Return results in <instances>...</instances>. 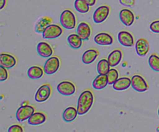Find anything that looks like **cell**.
Wrapping results in <instances>:
<instances>
[{"label": "cell", "instance_id": "cell-34", "mask_svg": "<svg viewBox=\"0 0 159 132\" xmlns=\"http://www.w3.org/2000/svg\"><path fill=\"white\" fill-rule=\"evenodd\" d=\"M84 1H85L89 6H93L96 4V0H84Z\"/></svg>", "mask_w": 159, "mask_h": 132}, {"label": "cell", "instance_id": "cell-13", "mask_svg": "<svg viewBox=\"0 0 159 132\" xmlns=\"http://www.w3.org/2000/svg\"><path fill=\"white\" fill-rule=\"evenodd\" d=\"M91 26L86 22H81L77 26V34L83 40H89L91 36Z\"/></svg>", "mask_w": 159, "mask_h": 132}, {"label": "cell", "instance_id": "cell-26", "mask_svg": "<svg viewBox=\"0 0 159 132\" xmlns=\"http://www.w3.org/2000/svg\"><path fill=\"white\" fill-rule=\"evenodd\" d=\"M110 65L108 60L106 58H102L99 60L97 65V71L100 75H107L110 70Z\"/></svg>", "mask_w": 159, "mask_h": 132}, {"label": "cell", "instance_id": "cell-28", "mask_svg": "<svg viewBox=\"0 0 159 132\" xmlns=\"http://www.w3.org/2000/svg\"><path fill=\"white\" fill-rule=\"evenodd\" d=\"M149 66L152 70L159 71V56L156 54H152L148 59Z\"/></svg>", "mask_w": 159, "mask_h": 132}, {"label": "cell", "instance_id": "cell-4", "mask_svg": "<svg viewBox=\"0 0 159 132\" xmlns=\"http://www.w3.org/2000/svg\"><path fill=\"white\" fill-rule=\"evenodd\" d=\"M35 112V108L32 105H22L20 108L17 110L16 113V117L19 122H23V121L28 120L33 113Z\"/></svg>", "mask_w": 159, "mask_h": 132}, {"label": "cell", "instance_id": "cell-11", "mask_svg": "<svg viewBox=\"0 0 159 132\" xmlns=\"http://www.w3.org/2000/svg\"><path fill=\"white\" fill-rule=\"evenodd\" d=\"M120 20L121 23L127 26H130L134 22V14L130 9H121L119 14Z\"/></svg>", "mask_w": 159, "mask_h": 132}, {"label": "cell", "instance_id": "cell-12", "mask_svg": "<svg viewBox=\"0 0 159 132\" xmlns=\"http://www.w3.org/2000/svg\"><path fill=\"white\" fill-rule=\"evenodd\" d=\"M95 42L99 45L108 46L113 43V37L107 32H101L96 34L94 38Z\"/></svg>", "mask_w": 159, "mask_h": 132}, {"label": "cell", "instance_id": "cell-33", "mask_svg": "<svg viewBox=\"0 0 159 132\" xmlns=\"http://www.w3.org/2000/svg\"><path fill=\"white\" fill-rule=\"evenodd\" d=\"M120 2L121 5L127 7H132L134 6L135 0H120Z\"/></svg>", "mask_w": 159, "mask_h": 132}, {"label": "cell", "instance_id": "cell-23", "mask_svg": "<svg viewBox=\"0 0 159 132\" xmlns=\"http://www.w3.org/2000/svg\"><path fill=\"white\" fill-rule=\"evenodd\" d=\"M44 69L40 65H33L29 68L27 71V75L31 79H39L43 75Z\"/></svg>", "mask_w": 159, "mask_h": 132}, {"label": "cell", "instance_id": "cell-20", "mask_svg": "<svg viewBox=\"0 0 159 132\" xmlns=\"http://www.w3.org/2000/svg\"><path fill=\"white\" fill-rule=\"evenodd\" d=\"M52 24V19L49 16H43L37 20L35 25V32L42 34L49 25Z\"/></svg>", "mask_w": 159, "mask_h": 132}, {"label": "cell", "instance_id": "cell-27", "mask_svg": "<svg viewBox=\"0 0 159 132\" xmlns=\"http://www.w3.org/2000/svg\"><path fill=\"white\" fill-rule=\"evenodd\" d=\"M74 6L76 10L81 13H86L89 11L90 6L84 0H75Z\"/></svg>", "mask_w": 159, "mask_h": 132}, {"label": "cell", "instance_id": "cell-25", "mask_svg": "<svg viewBox=\"0 0 159 132\" xmlns=\"http://www.w3.org/2000/svg\"><path fill=\"white\" fill-rule=\"evenodd\" d=\"M68 44L73 49H79L82 46V40L77 34H71L68 37Z\"/></svg>", "mask_w": 159, "mask_h": 132}, {"label": "cell", "instance_id": "cell-36", "mask_svg": "<svg viewBox=\"0 0 159 132\" xmlns=\"http://www.w3.org/2000/svg\"><path fill=\"white\" fill-rule=\"evenodd\" d=\"M158 116H159V108H158Z\"/></svg>", "mask_w": 159, "mask_h": 132}, {"label": "cell", "instance_id": "cell-32", "mask_svg": "<svg viewBox=\"0 0 159 132\" xmlns=\"http://www.w3.org/2000/svg\"><path fill=\"white\" fill-rule=\"evenodd\" d=\"M150 30L155 34H159V20H155L151 23Z\"/></svg>", "mask_w": 159, "mask_h": 132}, {"label": "cell", "instance_id": "cell-7", "mask_svg": "<svg viewBox=\"0 0 159 132\" xmlns=\"http://www.w3.org/2000/svg\"><path fill=\"white\" fill-rule=\"evenodd\" d=\"M110 10V7L108 6H106V5L98 7L93 13V18L94 23H98V24L103 23L108 18Z\"/></svg>", "mask_w": 159, "mask_h": 132}, {"label": "cell", "instance_id": "cell-17", "mask_svg": "<svg viewBox=\"0 0 159 132\" xmlns=\"http://www.w3.org/2000/svg\"><path fill=\"white\" fill-rule=\"evenodd\" d=\"M131 85V79L127 76L119 78L114 84L113 85V88L116 91H124L127 89Z\"/></svg>", "mask_w": 159, "mask_h": 132}, {"label": "cell", "instance_id": "cell-14", "mask_svg": "<svg viewBox=\"0 0 159 132\" xmlns=\"http://www.w3.org/2000/svg\"><path fill=\"white\" fill-rule=\"evenodd\" d=\"M135 49H136L137 54L139 56H145L148 53L150 50V45H149L148 41L144 37L139 38L136 42L135 44Z\"/></svg>", "mask_w": 159, "mask_h": 132}, {"label": "cell", "instance_id": "cell-35", "mask_svg": "<svg viewBox=\"0 0 159 132\" xmlns=\"http://www.w3.org/2000/svg\"><path fill=\"white\" fill-rule=\"evenodd\" d=\"M6 0H0V9H2L6 5Z\"/></svg>", "mask_w": 159, "mask_h": 132}, {"label": "cell", "instance_id": "cell-10", "mask_svg": "<svg viewBox=\"0 0 159 132\" xmlns=\"http://www.w3.org/2000/svg\"><path fill=\"white\" fill-rule=\"evenodd\" d=\"M118 40L124 47L130 48L134 44V38L131 33L127 30H122L118 34Z\"/></svg>", "mask_w": 159, "mask_h": 132}, {"label": "cell", "instance_id": "cell-31", "mask_svg": "<svg viewBox=\"0 0 159 132\" xmlns=\"http://www.w3.org/2000/svg\"><path fill=\"white\" fill-rule=\"evenodd\" d=\"M8 132H23V128L20 124H13L9 127Z\"/></svg>", "mask_w": 159, "mask_h": 132}, {"label": "cell", "instance_id": "cell-24", "mask_svg": "<svg viewBox=\"0 0 159 132\" xmlns=\"http://www.w3.org/2000/svg\"><path fill=\"white\" fill-rule=\"evenodd\" d=\"M108 83V79H107V75H100L96 76L93 82V87L95 89L100 90L106 88Z\"/></svg>", "mask_w": 159, "mask_h": 132}, {"label": "cell", "instance_id": "cell-8", "mask_svg": "<svg viewBox=\"0 0 159 132\" xmlns=\"http://www.w3.org/2000/svg\"><path fill=\"white\" fill-rule=\"evenodd\" d=\"M63 33V29L57 24H51L42 33L44 39H54L59 37Z\"/></svg>", "mask_w": 159, "mask_h": 132}, {"label": "cell", "instance_id": "cell-2", "mask_svg": "<svg viewBox=\"0 0 159 132\" xmlns=\"http://www.w3.org/2000/svg\"><path fill=\"white\" fill-rule=\"evenodd\" d=\"M60 23L65 29L73 30L76 26V17L71 9H65L60 16Z\"/></svg>", "mask_w": 159, "mask_h": 132}, {"label": "cell", "instance_id": "cell-3", "mask_svg": "<svg viewBox=\"0 0 159 132\" xmlns=\"http://www.w3.org/2000/svg\"><path fill=\"white\" fill-rule=\"evenodd\" d=\"M61 65V61L57 56H51L48 57V60L43 65L44 73L47 75H53L57 72Z\"/></svg>", "mask_w": 159, "mask_h": 132}, {"label": "cell", "instance_id": "cell-18", "mask_svg": "<svg viewBox=\"0 0 159 132\" xmlns=\"http://www.w3.org/2000/svg\"><path fill=\"white\" fill-rule=\"evenodd\" d=\"M123 52L120 49H115L109 54L107 60L111 67H116L120 63L122 60Z\"/></svg>", "mask_w": 159, "mask_h": 132}, {"label": "cell", "instance_id": "cell-16", "mask_svg": "<svg viewBox=\"0 0 159 132\" xmlns=\"http://www.w3.org/2000/svg\"><path fill=\"white\" fill-rule=\"evenodd\" d=\"M37 51L42 57H50L54 54L53 48L47 42H40L37 46Z\"/></svg>", "mask_w": 159, "mask_h": 132}, {"label": "cell", "instance_id": "cell-1", "mask_svg": "<svg viewBox=\"0 0 159 132\" xmlns=\"http://www.w3.org/2000/svg\"><path fill=\"white\" fill-rule=\"evenodd\" d=\"M94 102V95L90 89H85L79 96L77 103V110L79 115L88 113Z\"/></svg>", "mask_w": 159, "mask_h": 132}, {"label": "cell", "instance_id": "cell-22", "mask_svg": "<svg viewBox=\"0 0 159 132\" xmlns=\"http://www.w3.org/2000/svg\"><path fill=\"white\" fill-rule=\"evenodd\" d=\"M78 114L79 113H78L77 108H75L74 107H68L64 110L62 118L65 122L70 123L76 119Z\"/></svg>", "mask_w": 159, "mask_h": 132}, {"label": "cell", "instance_id": "cell-6", "mask_svg": "<svg viewBox=\"0 0 159 132\" xmlns=\"http://www.w3.org/2000/svg\"><path fill=\"white\" fill-rule=\"evenodd\" d=\"M131 86L135 91L144 93L148 89V85L143 76L141 75H134L131 77Z\"/></svg>", "mask_w": 159, "mask_h": 132}, {"label": "cell", "instance_id": "cell-15", "mask_svg": "<svg viewBox=\"0 0 159 132\" xmlns=\"http://www.w3.org/2000/svg\"><path fill=\"white\" fill-rule=\"evenodd\" d=\"M16 57L9 53H2L0 54V65L6 68H12L16 64Z\"/></svg>", "mask_w": 159, "mask_h": 132}, {"label": "cell", "instance_id": "cell-5", "mask_svg": "<svg viewBox=\"0 0 159 132\" xmlns=\"http://www.w3.org/2000/svg\"><path fill=\"white\" fill-rule=\"evenodd\" d=\"M51 93H52L51 85L48 83L43 84L37 89L35 96H34V99L38 102H44V101L48 100L49 99Z\"/></svg>", "mask_w": 159, "mask_h": 132}, {"label": "cell", "instance_id": "cell-30", "mask_svg": "<svg viewBox=\"0 0 159 132\" xmlns=\"http://www.w3.org/2000/svg\"><path fill=\"white\" fill-rule=\"evenodd\" d=\"M7 69L8 68H5L2 65H0V81L1 82L7 80L9 78V71Z\"/></svg>", "mask_w": 159, "mask_h": 132}, {"label": "cell", "instance_id": "cell-21", "mask_svg": "<svg viewBox=\"0 0 159 132\" xmlns=\"http://www.w3.org/2000/svg\"><path fill=\"white\" fill-rule=\"evenodd\" d=\"M47 116L43 112H34L32 116L28 119V124L33 126L40 125L46 121Z\"/></svg>", "mask_w": 159, "mask_h": 132}, {"label": "cell", "instance_id": "cell-29", "mask_svg": "<svg viewBox=\"0 0 159 132\" xmlns=\"http://www.w3.org/2000/svg\"><path fill=\"white\" fill-rule=\"evenodd\" d=\"M107 76L109 85H113L114 82L119 79V72L115 68H110V70L107 74Z\"/></svg>", "mask_w": 159, "mask_h": 132}, {"label": "cell", "instance_id": "cell-19", "mask_svg": "<svg viewBox=\"0 0 159 132\" xmlns=\"http://www.w3.org/2000/svg\"><path fill=\"white\" fill-rule=\"evenodd\" d=\"M99 54V51L96 49H94V48H91V49L87 50V51H85V52L83 53V54H82V62H83L84 64H85V65L92 64L93 61H95V60H96V57H98Z\"/></svg>", "mask_w": 159, "mask_h": 132}, {"label": "cell", "instance_id": "cell-9", "mask_svg": "<svg viewBox=\"0 0 159 132\" xmlns=\"http://www.w3.org/2000/svg\"><path fill=\"white\" fill-rule=\"evenodd\" d=\"M57 89L60 94L68 96L75 93L76 87L75 85L70 81H62L57 85Z\"/></svg>", "mask_w": 159, "mask_h": 132}]
</instances>
